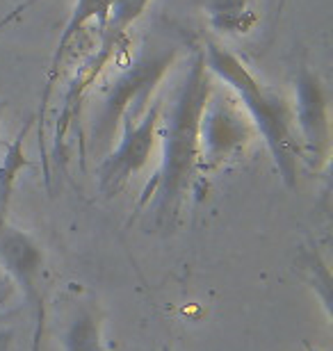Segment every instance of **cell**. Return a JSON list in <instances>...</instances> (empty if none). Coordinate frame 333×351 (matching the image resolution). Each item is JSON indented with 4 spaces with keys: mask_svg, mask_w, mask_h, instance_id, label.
<instances>
[{
    "mask_svg": "<svg viewBox=\"0 0 333 351\" xmlns=\"http://www.w3.org/2000/svg\"><path fill=\"white\" fill-rule=\"evenodd\" d=\"M212 87V75L199 51L176 87L169 108H162L158 125L160 167L139 199V206L153 203L160 223H172L179 217L190 189L199 180V119Z\"/></svg>",
    "mask_w": 333,
    "mask_h": 351,
    "instance_id": "1",
    "label": "cell"
},
{
    "mask_svg": "<svg viewBox=\"0 0 333 351\" xmlns=\"http://www.w3.org/2000/svg\"><path fill=\"white\" fill-rule=\"evenodd\" d=\"M201 53L210 75L229 87L251 119L258 135H263L283 180L288 182V187H295L301 149L297 142V125L290 103L276 89L260 82L236 53L217 41H205Z\"/></svg>",
    "mask_w": 333,
    "mask_h": 351,
    "instance_id": "2",
    "label": "cell"
},
{
    "mask_svg": "<svg viewBox=\"0 0 333 351\" xmlns=\"http://www.w3.org/2000/svg\"><path fill=\"white\" fill-rule=\"evenodd\" d=\"M151 0H115L112 10L108 14V21L101 27V41L94 53L76 69L73 78L69 80L65 98H62V108L55 121V135H53V151L51 158L58 162L62 169L67 167V137L71 132V125L78 121L82 110V101L87 96L91 85L101 78L108 64L124 51V46L128 44V27L144 14L146 5Z\"/></svg>",
    "mask_w": 333,
    "mask_h": 351,
    "instance_id": "3",
    "label": "cell"
},
{
    "mask_svg": "<svg viewBox=\"0 0 333 351\" xmlns=\"http://www.w3.org/2000/svg\"><path fill=\"white\" fill-rule=\"evenodd\" d=\"M256 137L258 130L238 98L212 87L199 119V178L240 160Z\"/></svg>",
    "mask_w": 333,
    "mask_h": 351,
    "instance_id": "4",
    "label": "cell"
},
{
    "mask_svg": "<svg viewBox=\"0 0 333 351\" xmlns=\"http://www.w3.org/2000/svg\"><path fill=\"white\" fill-rule=\"evenodd\" d=\"M176 48H158V51L139 58L128 71L122 73L105 96L101 119L94 125V142L108 144L119 123L137 121L148 108L153 89L160 85L169 69L176 62Z\"/></svg>",
    "mask_w": 333,
    "mask_h": 351,
    "instance_id": "5",
    "label": "cell"
},
{
    "mask_svg": "<svg viewBox=\"0 0 333 351\" xmlns=\"http://www.w3.org/2000/svg\"><path fill=\"white\" fill-rule=\"evenodd\" d=\"M165 103L155 101L137 121H124V135L119 146L103 160L98 171V187L105 196H115L128 185L133 176H137L148 165L153 146L158 142V125Z\"/></svg>",
    "mask_w": 333,
    "mask_h": 351,
    "instance_id": "6",
    "label": "cell"
},
{
    "mask_svg": "<svg viewBox=\"0 0 333 351\" xmlns=\"http://www.w3.org/2000/svg\"><path fill=\"white\" fill-rule=\"evenodd\" d=\"M295 125L301 132L303 146H306L308 160L320 167L327 162L329 158V137H331V125H329V105L327 94L320 78L308 71L306 66L299 71L297 78V98H295Z\"/></svg>",
    "mask_w": 333,
    "mask_h": 351,
    "instance_id": "7",
    "label": "cell"
},
{
    "mask_svg": "<svg viewBox=\"0 0 333 351\" xmlns=\"http://www.w3.org/2000/svg\"><path fill=\"white\" fill-rule=\"evenodd\" d=\"M32 125H34V119H30V121L21 128L16 139H12V142L5 146V156H3V160H0V223H3V219H5L7 206H10L14 180H16V176L21 173L23 167L30 165L25 158L23 146H25L27 132L32 130Z\"/></svg>",
    "mask_w": 333,
    "mask_h": 351,
    "instance_id": "8",
    "label": "cell"
},
{
    "mask_svg": "<svg viewBox=\"0 0 333 351\" xmlns=\"http://www.w3.org/2000/svg\"><path fill=\"white\" fill-rule=\"evenodd\" d=\"M67 347L69 351H103L98 345V324L94 317L84 315V317L76 319L67 335Z\"/></svg>",
    "mask_w": 333,
    "mask_h": 351,
    "instance_id": "9",
    "label": "cell"
}]
</instances>
